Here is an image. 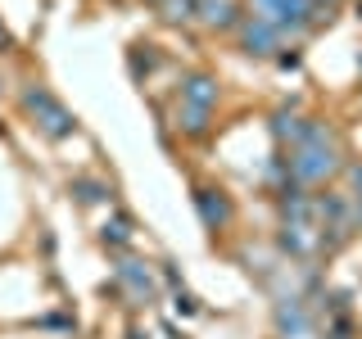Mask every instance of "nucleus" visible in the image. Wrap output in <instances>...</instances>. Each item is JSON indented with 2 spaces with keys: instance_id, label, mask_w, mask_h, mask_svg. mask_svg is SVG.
<instances>
[{
  "instance_id": "f8f14e48",
  "label": "nucleus",
  "mask_w": 362,
  "mask_h": 339,
  "mask_svg": "<svg viewBox=\"0 0 362 339\" xmlns=\"http://www.w3.org/2000/svg\"><path fill=\"white\" fill-rule=\"evenodd\" d=\"M209 113L213 109H181V131H186V136H204V131H209Z\"/></svg>"
},
{
  "instance_id": "ddd939ff",
  "label": "nucleus",
  "mask_w": 362,
  "mask_h": 339,
  "mask_svg": "<svg viewBox=\"0 0 362 339\" xmlns=\"http://www.w3.org/2000/svg\"><path fill=\"white\" fill-rule=\"evenodd\" d=\"M127 240H132V222L127 218L105 222V244H127Z\"/></svg>"
},
{
  "instance_id": "423d86ee",
  "label": "nucleus",
  "mask_w": 362,
  "mask_h": 339,
  "mask_svg": "<svg viewBox=\"0 0 362 339\" xmlns=\"http://www.w3.org/2000/svg\"><path fill=\"white\" fill-rule=\"evenodd\" d=\"M195 208H199V218L209 231H218V226L231 222V203H226L218 190H195Z\"/></svg>"
},
{
  "instance_id": "f03ea898",
  "label": "nucleus",
  "mask_w": 362,
  "mask_h": 339,
  "mask_svg": "<svg viewBox=\"0 0 362 339\" xmlns=\"http://www.w3.org/2000/svg\"><path fill=\"white\" fill-rule=\"evenodd\" d=\"M254 14L267 18L281 37H299V32H308L326 9L317 5V0H254Z\"/></svg>"
},
{
  "instance_id": "dca6fc26",
  "label": "nucleus",
  "mask_w": 362,
  "mask_h": 339,
  "mask_svg": "<svg viewBox=\"0 0 362 339\" xmlns=\"http://www.w3.org/2000/svg\"><path fill=\"white\" fill-rule=\"evenodd\" d=\"M158 5H163V0H158Z\"/></svg>"
},
{
  "instance_id": "9d476101",
  "label": "nucleus",
  "mask_w": 362,
  "mask_h": 339,
  "mask_svg": "<svg viewBox=\"0 0 362 339\" xmlns=\"http://www.w3.org/2000/svg\"><path fill=\"white\" fill-rule=\"evenodd\" d=\"M272 131L281 136V141H290V150L303 141V131H308V118H294V113H276L272 118Z\"/></svg>"
},
{
  "instance_id": "6e6552de",
  "label": "nucleus",
  "mask_w": 362,
  "mask_h": 339,
  "mask_svg": "<svg viewBox=\"0 0 362 339\" xmlns=\"http://www.w3.org/2000/svg\"><path fill=\"white\" fill-rule=\"evenodd\" d=\"M204 28H240V14H235L231 0H199V14Z\"/></svg>"
},
{
  "instance_id": "9b49d317",
  "label": "nucleus",
  "mask_w": 362,
  "mask_h": 339,
  "mask_svg": "<svg viewBox=\"0 0 362 339\" xmlns=\"http://www.w3.org/2000/svg\"><path fill=\"white\" fill-rule=\"evenodd\" d=\"M199 14V0H163V18L168 23H190Z\"/></svg>"
},
{
  "instance_id": "0eeeda50",
  "label": "nucleus",
  "mask_w": 362,
  "mask_h": 339,
  "mask_svg": "<svg viewBox=\"0 0 362 339\" xmlns=\"http://www.w3.org/2000/svg\"><path fill=\"white\" fill-rule=\"evenodd\" d=\"M181 100H186V109H213L218 105V86H213V77L195 73L181 82Z\"/></svg>"
},
{
  "instance_id": "2eb2a0df",
  "label": "nucleus",
  "mask_w": 362,
  "mask_h": 339,
  "mask_svg": "<svg viewBox=\"0 0 362 339\" xmlns=\"http://www.w3.org/2000/svg\"><path fill=\"white\" fill-rule=\"evenodd\" d=\"M0 50H9V32L5 28H0Z\"/></svg>"
},
{
  "instance_id": "4468645a",
  "label": "nucleus",
  "mask_w": 362,
  "mask_h": 339,
  "mask_svg": "<svg viewBox=\"0 0 362 339\" xmlns=\"http://www.w3.org/2000/svg\"><path fill=\"white\" fill-rule=\"evenodd\" d=\"M77 195H82V203H95V199H105L109 190L95 186V181H77Z\"/></svg>"
},
{
  "instance_id": "7ed1b4c3",
  "label": "nucleus",
  "mask_w": 362,
  "mask_h": 339,
  "mask_svg": "<svg viewBox=\"0 0 362 339\" xmlns=\"http://www.w3.org/2000/svg\"><path fill=\"white\" fill-rule=\"evenodd\" d=\"M23 109L37 118V127L50 136V141H68V136L77 131V118L50 95V90H41V86H28V90H23Z\"/></svg>"
},
{
  "instance_id": "1a4fd4ad",
  "label": "nucleus",
  "mask_w": 362,
  "mask_h": 339,
  "mask_svg": "<svg viewBox=\"0 0 362 339\" xmlns=\"http://www.w3.org/2000/svg\"><path fill=\"white\" fill-rule=\"evenodd\" d=\"M276 321H281V331L294 335V339L308 331V316H303V303L299 299H286V303H281V308H276Z\"/></svg>"
},
{
  "instance_id": "20e7f679",
  "label": "nucleus",
  "mask_w": 362,
  "mask_h": 339,
  "mask_svg": "<svg viewBox=\"0 0 362 339\" xmlns=\"http://www.w3.org/2000/svg\"><path fill=\"white\" fill-rule=\"evenodd\" d=\"M240 45H245L249 54H276V45H281V32L272 28L267 18L249 14V18H240Z\"/></svg>"
},
{
  "instance_id": "f257e3e1",
  "label": "nucleus",
  "mask_w": 362,
  "mask_h": 339,
  "mask_svg": "<svg viewBox=\"0 0 362 339\" xmlns=\"http://www.w3.org/2000/svg\"><path fill=\"white\" fill-rule=\"evenodd\" d=\"M290 181L294 186H313V181H326L339 167L335 158V145H331V131L322 127V122H308V131H303V141L290 150Z\"/></svg>"
},
{
  "instance_id": "39448f33",
  "label": "nucleus",
  "mask_w": 362,
  "mask_h": 339,
  "mask_svg": "<svg viewBox=\"0 0 362 339\" xmlns=\"http://www.w3.org/2000/svg\"><path fill=\"white\" fill-rule=\"evenodd\" d=\"M113 280H118V285H127V294L136 303H145L154 294V271L145 267V263H136V258H122L118 267H113Z\"/></svg>"
}]
</instances>
